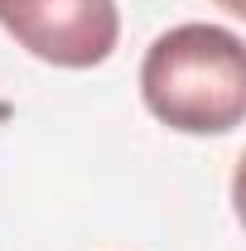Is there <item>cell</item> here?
<instances>
[{"mask_svg":"<svg viewBox=\"0 0 246 251\" xmlns=\"http://www.w3.org/2000/svg\"><path fill=\"white\" fill-rule=\"evenodd\" d=\"M140 97L154 121L184 135H227L246 116V49L222 25H179L140 63Z\"/></svg>","mask_w":246,"mask_h":251,"instance_id":"1","label":"cell"},{"mask_svg":"<svg viewBox=\"0 0 246 251\" xmlns=\"http://www.w3.org/2000/svg\"><path fill=\"white\" fill-rule=\"evenodd\" d=\"M15 44L53 68H97L121 39L116 0H20L0 15Z\"/></svg>","mask_w":246,"mask_h":251,"instance_id":"2","label":"cell"},{"mask_svg":"<svg viewBox=\"0 0 246 251\" xmlns=\"http://www.w3.org/2000/svg\"><path fill=\"white\" fill-rule=\"evenodd\" d=\"M10 5H20V0H0V15H5V10H10Z\"/></svg>","mask_w":246,"mask_h":251,"instance_id":"3","label":"cell"}]
</instances>
